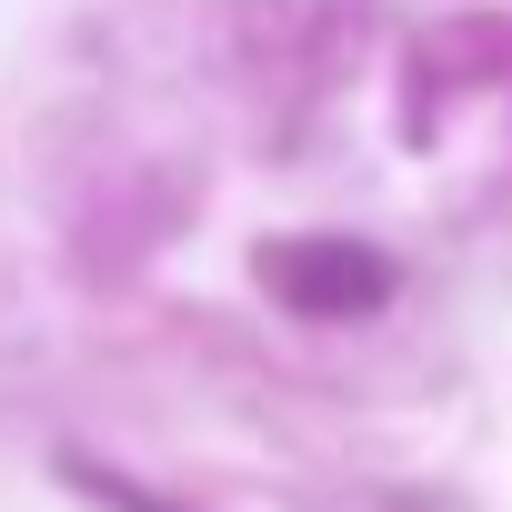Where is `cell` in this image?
<instances>
[{
	"mask_svg": "<svg viewBox=\"0 0 512 512\" xmlns=\"http://www.w3.org/2000/svg\"><path fill=\"white\" fill-rule=\"evenodd\" d=\"M262 282L302 322H352V312H382L392 302V262L362 251V241H282V251H262Z\"/></svg>",
	"mask_w": 512,
	"mask_h": 512,
	"instance_id": "cell-1",
	"label": "cell"
}]
</instances>
